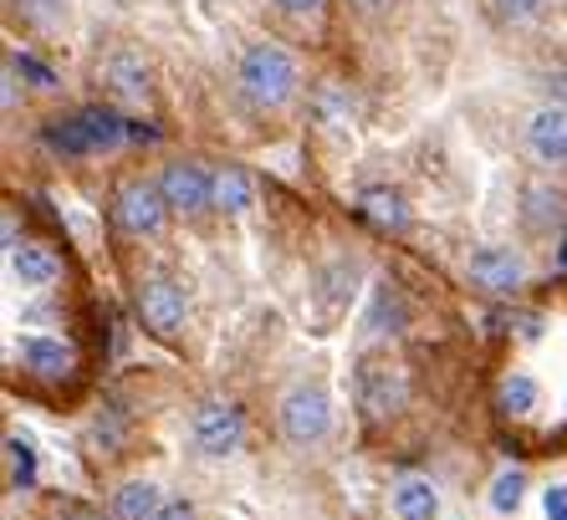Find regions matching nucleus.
<instances>
[{
  "label": "nucleus",
  "instance_id": "nucleus-4",
  "mask_svg": "<svg viewBox=\"0 0 567 520\" xmlns=\"http://www.w3.org/2000/svg\"><path fill=\"white\" fill-rule=\"evenodd\" d=\"M353 398L369 418H394L404 408V398H410V383L389 357H363L353 373Z\"/></svg>",
  "mask_w": 567,
  "mask_h": 520
},
{
  "label": "nucleus",
  "instance_id": "nucleus-31",
  "mask_svg": "<svg viewBox=\"0 0 567 520\" xmlns=\"http://www.w3.org/2000/svg\"><path fill=\"white\" fill-rule=\"evenodd\" d=\"M158 520H199L195 516V506H189V500H164V516Z\"/></svg>",
  "mask_w": 567,
  "mask_h": 520
},
{
  "label": "nucleus",
  "instance_id": "nucleus-20",
  "mask_svg": "<svg viewBox=\"0 0 567 520\" xmlns=\"http://www.w3.org/2000/svg\"><path fill=\"white\" fill-rule=\"evenodd\" d=\"M537 404H542V383L532 373H522V367H512L502 377V408L512 418H527V414H537Z\"/></svg>",
  "mask_w": 567,
  "mask_h": 520
},
{
  "label": "nucleus",
  "instance_id": "nucleus-5",
  "mask_svg": "<svg viewBox=\"0 0 567 520\" xmlns=\"http://www.w3.org/2000/svg\"><path fill=\"white\" fill-rule=\"evenodd\" d=\"M158 195L174 215H205V209H215V174L199 169L195 158H174L169 169L158 174Z\"/></svg>",
  "mask_w": 567,
  "mask_h": 520
},
{
  "label": "nucleus",
  "instance_id": "nucleus-11",
  "mask_svg": "<svg viewBox=\"0 0 567 520\" xmlns=\"http://www.w3.org/2000/svg\"><path fill=\"white\" fill-rule=\"evenodd\" d=\"M21 363H27V373L37 377H66L72 373V347H66L62 337H52V332H31V337H21Z\"/></svg>",
  "mask_w": 567,
  "mask_h": 520
},
{
  "label": "nucleus",
  "instance_id": "nucleus-22",
  "mask_svg": "<svg viewBox=\"0 0 567 520\" xmlns=\"http://www.w3.org/2000/svg\"><path fill=\"white\" fill-rule=\"evenodd\" d=\"M6 475H11L16 490H31V485H37V449H31L21 434L6 439Z\"/></svg>",
  "mask_w": 567,
  "mask_h": 520
},
{
  "label": "nucleus",
  "instance_id": "nucleus-9",
  "mask_svg": "<svg viewBox=\"0 0 567 520\" xmlns=\"http://www.w3.org/2000/svg\"><path fill=\"white\" fill-rule=\"evenodd\" d=\"M527 148L537 164H547V169H557V164H567V107H542L537 117L527 123Z\"/></svg>",
  "mask_w": 567,
  "mask_h": 520
},
{
  "label": "nucleus",
  "instance_id": "nucleus-30",
  "mask_svg": "<svg viewBox=\"0 0 567 520\" xmlns=\"http://www.w3.org/2000/svg\"><path fill=\"white\" fill-rule=\"evenodd\" d=\"M16 97H21V72H16V62H6V92H0V107L11 113Z\"/></svg>",
  "mask_w": 567,
  "mask_h": 520
},
{
  "label": "nucleus",
  "instance_id": "nucleus-17",
  "mask_svg": "<svg viewBox=\"0 0 567 520\" xmlns=\"http://www.w3.org/2000/svg\"><path fill=\"white\" fill-rule=\"evenodd\" d=\"M113 516L118 520H158L164 516V500H158V490L148 480H128V485H118V495H113Z\"/></svg>",
  "mask_w": 567,
  "mask_h": 520
},
{
  "label": "nucleus",
  "instance_id": "nucleus-24",
  "mask_svg": "<svg viewBox=\"0 0 567 520\" xmlns=\"http://www.w3.org/2000/svg\"><path fill=\"white\" fill-rule=\"evenodd\" d=\"M547 6H553V0H491V15H496L502 27H532V21L547 15Z\"/></svg>",
  "mask_w": 567,
  "mask_h": 520
},
{
  "label": "nucleus",
  "instance_id": "nucleus-10",
  "mask_svg": "<svg viewBox=\"0 0 567 520\" xmlns=\"http://www.w3.org/2000/svg\"><path fill=\"white\" fill-rule=\"evenodd\" d=\"M103 77H107V87H113V97H123V103H144L148 97V62L138 46H118V52L103 62Z\"/></svg>",
  "mask_w": 567,
  "mask_h": 520
},
{
  "label": "nucleus",
  "instance_id": "nucleus-8",
  "mask_svg": "<svg viewBox=\"0 0 567 520\" xmlns=\"http://www.w3.org/2000/svg\"><path fill=\"white\" fill-rule=\"evenodd\" d=\"M138 316H144L148 332L174 337V332L185 326V316H189L185 287H179V281H169V275H148L144 287H138Z\"/></svg>",
  "mask_w": 567,
  "mask_h": 520
},
{
  "label": "nucleus",
  "instance_id": "nucleus-21",
  "mask_svg": "<svg viewBox=\"0 0 567 520\" xmlns=\"http://www.w3.org/2000/svg\"><path fill=\"white\" fill-rule=\"evenodd\" d=\"M563 215H567V199L557 195V189H547V184H532L527 189V225L537 235H547V230H557L563 225Z\"/></svg>",
  "mask_w": 567,
  "mask_h": 520
},
{
  "label": "nucleus",
  "instance_id": "nucleus-2",
  "mask_svg": "<svg viewBox=\"0 0 567 520\" xmlns=\"http://www.w3.org/2000/svg\"><path fill=\"white\" fill-rule=\"evenodd\" d=\"M277 429L287 444H297V449H312V444H322L332 434V398L322 383H297V388L281 393L277 404Z\"/></svg>",
  "mask_w": 567,
  "mask_h": 520
},
{
  "label": "nucleus",
  "instance_id": "nucleus-27",
  "mask_svg": "<svg viewBox=\"0 0 567 520\" xmlns=\"http://www.w3.org/2000/svg\"><path fill=\"white\" fill-rule=\"evenodd\" d=\"M11 62H16V72H21V77H31L41 92H47V87H56V72H52V66H41L37 56H11Z\"/></svg>",
  "mask_w": 567,
  "mask_h": 520
},
{
  "label": "nucleus",
  "instance_id": "nucleus-23",
  "mask_svg": "<svg viewBox=\"0 0 567 520\" xmlns=\"http://www.w3.org/2000/svg\"><path fill=\"white\" fill-rule=\"evenodd\" d=\"M522 495H527V475H522V469H502V475L491 480V510H496V516H516V510H522Z\"/></svg>",
  "mask_w": 567,
  "mask_h": 520
},
{
  "label": "nucleus",
  "instance_id": "nucleus-6",
  "mask_svg": "<svg viewBox=\"0 0 567 520\" xmlns=\"http://www.w3.org/2000/svg\"><path fill=\"white\" fill-rule=\"evenodd\" d=\"M113 220H118L123 235H158L164 230V220H169V205H164V195H158V184L148 179H128L118 189V199H113Z\"/></svg>",
  "mask_w": 567,
  "mask_h": 520
},
{
  "label": "nucleus",
  "instance_id": "nucleus-1",
  "mask_svg": "<svg viewBox=\"0 0 567 520\" xmlns=\"http://www.w3.org/2000/svg\"><path fill=\"white\" fill-rule=\"evenodd\" d=\"M236 87L240 97L261 113H277L297 97V62L291 52H281L277 41H251L236 62Z\"/></svg>",
  "mask_w": 567,
  "mask_h": 520
},
{
  "label": "nucleus",
  "instance_id": "nucleus-18",
  "mask_svg": "<svg viewBox=\"0 0 567 520\" xmlns=\"http://www.w3.org/2000/svg\"><path fill=\"white\" fill-rule=\"evenodd\" d=\"M82 128L93 138V154H113V148L128 144V123L113 107H82Z\"/></svg>",
  "mask_w": 567,
  "mask_h": 520
},
{
  "label": "nucleus",
  "instance_id": "nucleus-25",
  "mask_svg": "<svg viewBox=\"0 0 567 520\" xmlns=\"http://www.w3.org/2000/svg\"><path fill=\"white\" fill-rule=\"evenodd\" d=\"M383 322H389V332H399V326H404V301H399V291H394V287H373L369 332H383Z\"/></svg>",
  "mask_w": 567,
  "mask_h": 520
},
{
  "label": "nucleus",
  "instance_id": "nucleus-26",
  "mask_svg": "<svg viewBox=\"0 0 567 520\" xmlns=\"http://www.w3.org/2000/svg\"><path fill=\"white\" fill-rule=\"evenodd\" d=\"M21 15L41 31H56L66 21V0H21Z\"/></svg>",
  "mask_w": 567,
  "mask_h": 520
},
{
  "label": "nucleus",
  "instance_id": "nucleus-3",
  "mask_svg": "<svg viewBox=\"0 0 567 520\" xmlns=\"http://www.w3.org/2000/svg\"><path fill=\"white\" fill-rule=\"evenodd\" d=\"M189 444H195L199 459H230L246 444V414L225 398H210L199 404L195 418H189Z\"/></svg>",
  "mask_w": 567,
  "mask_h": 520
},
{
  "label": "nucleus",
  "instance_id": "nucleus-12",
  "mask_svg": "<svg viewBox=\"0 0 567 520\" xmlns=\"http://www.w3.org/2000/svg\"><path fill=\"white\" fill-rule=\"evenodd\" d=\"M215 209H220V215H251L256 209V179L251 174L236 169V164L215 169Z\"/></svg>",
  "mask_w": 567,
  "mask_h": 520
},
{
  "label": "nucleus",
  "instance_id": "nucleus-28",
  "mask_svg": "<svg viewBox=\"0 0 567 520\" xmlns=\"http://www.w3.org/2000/svg\"><path fill=\"white\" fill-rule=\"evenodd\" d=\"M542 516L567 520V485H547V490H542Z\"/></svg>",
  "mask_w": 567,
  "mask_h": 520
},
{
  "label": "nucleus",
  "instance_id": "nucleus-15",
  "mask_svg": "<svg viewBox=\"0 0 567 520\" xmlns=\"http://www.w3.org/2000/svg\"><path fill=\"white\" fill-rule=\"evenodd\" d=\"M358 205H363V215H369L373 225H379V230H410V205H404V195H399V189H363V199H358Z\"/></svg>",
  "mask_w": 567,
  "mask_h": 520
},
{
  "label": "nucleus",
  "instance_id": "nucleus-19",
  "mask_svg": "<svg viewBox=\"0 0 567 520\" xmlns=\"http://www.w3.org/2000/svg\"><path fill=\"white\" fill-rule=\"evenodd\" d=\"M47 148L62 154V158H87L93 154V138H87V128H82V113L52 117V123H47Z\"/></svg>",
  "mask_w": 567,
  "mask_h": 520
},
{
  "label": "nucleus",
  "instance_id": "nucleus-7",
  "mask_svg": "<svg viewBox=\"0 0 567 520\" xmlns=\"http://www.w3.org/2000/svg\"><path fill=\"white\" fill-rule=\"evenodd\" d=\"M465 275H471L481 291H491V297H512V291H522V281H527V260L512 246H481L465 260Z\"/></svg>",
  "mask_w": 567,
  "mask_h": 520
},
{
  "label": "nucleus",
  "instance_id": "nucleus-32",
  "mask_svg": "<svg viewBox=\"0 0 567 520\" xmlns=\"http://www.w3.org/2000/svg\"><path fill=\"white\" fill-rule=\"evenodd\" d=\"M379 6H383V0H363V11H379Z\"/></svg>",
  "mask_w": 567,
  "mask_h": 520
},
{
  "label": "nucleus",
  "instance_id": "nucleus-29",
  "mask_svg": "<svg viewBox=\"0 0 567 520\" xmlns=\"http://www.w3.org/2000/svg\"><path fill=\"white\" fill-rule=\"evenodd\" d=\"M271 6H277L281 15H317L328 0H271Z\"/></svg>",
  "mask_w": 567,
  "mask_h": 520
},
{
  "label": "nucleus",
  "instance_id": "nucleus-16",
  "mask_svg": "<svg viewBox=\"0 0 567 520\" xmlns=\"http://www.w3.org/2000/svg\"><path fill=\"white\" fill-rule=\"evenodd\" d=\"M394 516L399 520H440V490L430 480H399L394 485Z\"/></svg>",
  "mask_w": 567,
  "mask_h": 520
},
{
  "label": "nucleus",
  "instance_id": "nucleus-13",
  "mask_svg": "<svg viewBox=\"0 0 567 520\" xmlns=\"http://www.w3.org/2000/svg\"><path fill=\"white\" fill-rule=\"evenodd\" d=\"M11 275L21 281L27 291H41V287H52L56 275H62V266H56L52 250H41V246H16L11 250Z\"/></svg>",
  "mask_w": 567,
  "mask_h": 520
},
{
  "label": "nucleus",
  "instance_id": "nucleus-14",
  "mask_svg": "<svg viewBox=\"0 0 567 520\" xmlns=\"http://www.w3.org/2000/svg\"><path fill=\"white\" fill-rule=\"evenodd\" d=\"M312 117H317V128L343 133L348 123H353V92H348L343 82H322V87L312 92Z\"/></svg>",
  "mask_w": 567,
  "mask_h": 520
}]
</instances>
